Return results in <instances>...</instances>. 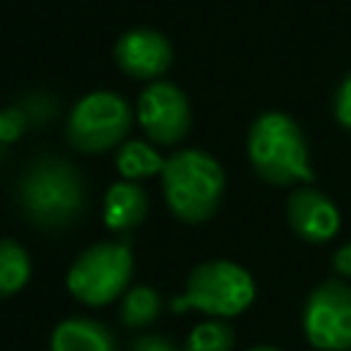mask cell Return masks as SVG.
Segmentation results:
<instances>
[{
  "mask_svg": "<svg viewBox=\"0 0 351 351\" xmlns=\"http://www.w3.org/2000/svg\"><path fill=\"white\" fill-rule=\"evenodd\" d=\"M16 203L36 228L63 230L74 225L85 208L82 176L71 162L44 154L33 159L16 181Z\"/></svg>",
  "mask_w": 351,
  "mask_h": 351,
  "instance_id": "6da1fadb",
  "label": "cell"
},
{
  "mask_svg": "<svg viewBox=\"0 0 351 351\" xmlns=\"http://www.w3.org/2000/svg\"><path fill=\"white\" fill-rule=\"evenodd\" d=\"M247 156L266 184L291 186L313 181L302 126L282 110H266L252 121L247 132Z\"/></svg>",
  "mask_w": 351,
  "mask_h": 351,
  "instance_id": "7a4b0ae2",
  "label": "cell"
},
{
  "mask_svg": "<svg viewBox=\"0 0 351 351\" xmlns=\"http://www.w3.org/2000/svg\"><path fill=\"white\" fill-rule=\"evenodd\" d=\"M162 192L167 208L181 222H206L225 192V170L222 165L197 148L176 151L165 159L162 167Z\"/></svg>",
  "mask_w": 351,
  "mask_h": 351,
  "instance_id": "3957f363",
  "label": "cell"
},
{
  "mask_svg": "<svg viewBox=\"0 0 351 351\" xmlns=\"http://www.w3.org/2000/svg\"><path fill=\"white\" fill-rule=\"evenodd\" d=\"M255 302V280L252 274L233 263V261H203L197 263L189 277L181 296L170 302L176 313L195 307L211 318H233L241 315Z\"/></svg>",
  "mask_w": 351,
  "mask_h": 351,
  "instance_id": "277c9868",
  "label": "cell"
},
{
  "mask_svg": "<svg viewBox=\"0 0 351 351\" xmlns=\"http://www.w3.org/2000/svg\"><path fill=\"white\" fill-rule=\"evenodd\" d=\"M132 271L134 258L126 241H99L74 258L66 274V288L88 307H104L129 291Z\"/></svg>",
  "mask_w": 351,
  "mask_h": 351,
  "instance_id": "5b68a950",
  "label": "cell"
},
{
  "mask_svg": "<svg viewBox=\"0 0 351 351\" xmlns=\"http://www.w3.org/2000/svg\"><path fill=\"white\" fill-rule=\"evenodd\" d=\"M132 126V107L112 90H93L82 96L66 121V140L85 154H99L118 145Z\"/></svg>",
  "mask_w": 351,
  "mask_h": 351,
  "instance_id": "8992f818",
  "label": "cell"
},
{
  "mask_svg": "<svg viewBox=\"0 0 351 351\" xmlns=\"http://www.w3.org/2000/svg\"><path fill=\"white\" fill-rule=\"evenodd\" d=\"M302 332L318 351L351 348V285L346 280L332 277L310 291L302 310Z\"/></svg>",
  "mask_w": 351,
  "mask_h": 351,
  "instance_id": "52a82bcc",
  "label": "cell"
},
{
  "mask_svg": "<svg viewBox=\"0 0 351 351\" xmlns=\"http://www.w3.org/2000/svg\"><path fill=\"white\" fill-rule=\"evenodd\" d=\"M137 121L156 145H176L192 126L189 99L173 82H151L137 99Z\"/></svg>",
  "mask_w": 351,
  "mask_h": 351,
  "instance_id": "ba28073f",
  "label": "cell"
},
{
  "mask_svg": "<svg viewBox=\"0 0 351 351\" xmlns=\"http://www.w3.org/2000/svg\"><path fill=\"white\" fill-rule=\"evenodd\" d=\"M115 63L129 77L154 80V77H159L170 69L173 47L159 30L134 27V30H126L115 41Z\"/></svg>",
  "mask_w": 351,
  "mask_h": 351,
  "instance_id": "9c48e42d",
  "label": "cell"
},
{
  "mask_svg": "<svg viewBox=\"0 0 351 351\" xmlns=\"http://www.w3.org/2000/svg\"><path fill=\"white\" fill-rule=\"evenodd\" d=\"M285 214H288L291 230L302 241H310V244H324V241L335 239L337 230H340V211H337V206L324 192H318L313 186L293 189L288 195Z\"/></svg>",
  "mask_w": 351,
  "mask_h": 351,
  "instance_id": "30bf717a",
  "label": "cell"
},
{
  "mask_svg": "<svg viewBox=\"0 0 351 351\" xmlns=\"http://www.w3.org/2000/svg\"><path fill=\"white\" fill-rule=\"evenodd\" d=\"M49 351H115V335L96 318L71 315L52 329Z\"/></svg>",
  "mask_w": 351,
  "mask_h": 351,
  "instance_id": "8fae6325",
  "label": "cell"
},
{
  "mask_svg": "<svg viewBox=\"0 0 351 351\" xmlns=\"http://www.w3.org/2000/svg\"><path fill=\"white\" fill-rule=\"evenodd\" d=\"M148 214V195L134 181H115L104 195V225L115 233L137 228Z\"/></svg>",
  "mask_w": 351,
  "mask_h": 351,
  "instance_id": "7c38bea8",
  "label": "cell"
},
{
  "mask_svg": "<svg viewBox=\"0 0 351 351\" xmlns=\"http://www.w3.org/2000/svg\"><path fill=\"white\" fill-rule=\"evenodd\" d=\"M115 167L123 176V181H143L148 176H162L165 159L156 154V148L145 140H129L115 154Z\"/></svg>",
  "mask_w": 351,
  "mask_h": 351,
  "instance_id": "4fadbf2b",
  "label": "cell"
},
{
  "mask_svg": "<svg viewBox=\"0 0 351 351\" xmlns=\"http://www.w3.org/2000/svg\"><path fill=\"white\" fill-rule=\"evenodd\" d=\"M30 280V255L14 239H0V299L14 296Z\"/></svg>",
  "mask_w": 351,
  "mask_h": 351,
  "instance_id": "5bb4252c",
  "label": "cell"
},
{
  "mask_svg": "<svg viewBox=\"0 0 351 351\" xmlns=\"http://www.w3.org/2000/svg\"><path fill=\"white\" fill-rule=\"evenodd\" d=\"M162 313V299L148 285H134L121 299V324L129 329H143L154 324Z\"/></svg>",
  "mask_w": 351,
  "mask_h": 351,
  "instance_id": "9a60e30c",
  "label": "cell"
},
{
  "mask_svg": "<svg viewBox=\"0 0 351 351\" xmlns=\"http://www.w3.org/2000/svg\"><path fill=\"white\" fill-rule=\"evenodd\" d=\"M236 335L233 326L228 321L211 318V321H200L189 329L184 351H233Z\"/></svg>",
  "mask_w": 351,
  "mask_h": 351,
  "instance_id": "2e32d148",
  "label": "cell"
},
{
  "mask_svg": "<svg viewBox=\"0 0 351 351\" xmlns=\"http://www.w3.org/2000/svg\"><path fill=\"white\" fill-rule=\"evenodd\" d=\"M27 126V115L22 107H5L0 110V143H14Z\"/></svg>",
  "mask_w": 351,
  "mask_h": 351,
  "instance_id": "e0dca14e",
  "label": "cell"
},
{
  "mask_svg": "<svg viewBox=\"0 0 351 351\" xmlns=\"http://www.w3.org/2000/svg\"><path fill=\"white\" fill-rule=\"evenodd\" d=\"M22 110H25L27 121L41 123V121H49V118L55 115V101H52L49 96H44V93H36V96H27V99H25Z\"/></svg>",
  "mask_w": 351,
  "mask_h": 351,
  "instance_id": "ac0fdd59",
  "label": "cell"
},
{
  "mask_svg": "<svg viewBox=\"0 0 351 351\" xmlns=\"http://www.w3.org/2000/svg\"><path fill=\"white\" fill-rule=\"evenodd\" d=\"M335 118L340 126H346L351 132V74L337 85L335 93Z\"/></svg>",
  "mask_w": 351,
  "mask_h": 351,
  "instance_id": "d6986e66",
  "label": "cell"
},
{
  "mask_svg": "<svg viewBox=\"0 0 351 351\" xmlns=\"http://www.w3.org/2000/svg\"><path fill=\"white\" fill-rule=\"evenodd\" d=\"M129 351H178V348L165 335H140V337L132 340V348Z\"/></svg>",
  "mask_w": 351,
  "mask_h": 351,
  "instance_id": "ffe728a7",
  "label": "cell"
},
{
  "mask_svg": "<svg viewBox=\"0 0 351 351\" xmlns=\"http://www.w3.org/2000/svg\"><path fill=\"white\" fill-rule=\"evenodd\" d=\"M332 266H335V271H337L340 277L351 280V241H348V244H343V247L335 252Z\"/></svg>",
  "mask_w": 351,
  "mask_h": 351,
  "instance_id": "44dd1931",
  "label": "cell"
},
{
  "mask_svg": "<svg viewBox=\"0 0 351 351\" xmlns=\"http://www.w3.org/2000/svg\"><path fill=\"white\" fill-rule=\"evenodd\" d=\"M247 351H282V348H274V346H252Z\"/></svg>",
  "mask_w": 351,
  "mask_h": 351,
  "instance_id": "7402d4cb",
  "label": "cell"
},
{
  "mask_svg": "<svg viewBox=\"0 0 351 351\" xmlns=\"http://www.w3.org/2000/svg\"><path fill=\"white\" fill-rule=\"evenodd\" d=\"M3 151H5V143H0V159H3Z\"/></svg>",
  "mask_w": 351,
  "mask_h": 351,
  "instance_id": "603a6c76",
  "label": "cell"
}]
</instances>
